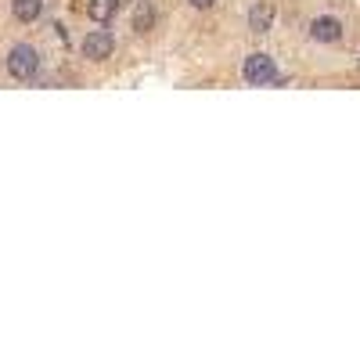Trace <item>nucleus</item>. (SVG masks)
Segmentation results:
<instances>
[{
	"mask_svg": "<svg viewBox=\"0 0 360 360\" xmlns=\"http://www.w3.org/2000/svg\"><path fill=\"white\" fill-rule=\"evenodd\" d=\"M8 72H11V79H18V83L37 79V72H40V51H37L33 44H15V47L8 51Z\"/></svg>",
	"mask_w": 360,
	"mask_h": 360,
	"instance_id": "1",
	"label": "nucleus"
},
{
	"mask_svg": "<svg viewBox=\"0 0 360 360\" xmlns=\"http://www.w3.org/2000/svg\"><path fill=\"white\" fill-rule=\"evenodd\" d=\"M155 18H159L155 4H152V0H141V4L134 8V18H130V25L137 29V33H152V25H155Z\"/></svg>",
	"mask_w": 360,
	"mask_h": 360,
	"instance_id": "6",
	"label": "nucleus"
},
{
	"mask_svg": "<svg viewBox=\"0 0 360 360\" xmlns=\"http://www.w3.org/2000/svg\"><path fill=\"white\" fill-rule=\"evenodd\" d=\"M188 4H191V8H198V11H209V8L217 4V0H188Z\"/></svg>",
	"mask_w": 360,
	"mask_h": 360,
	"instance_id": "9",
	"label": "nucleus"
},
{
	"mask_svg": "<svg viewBox=\"0 0 360 360\" xmlns=\"http://www.w3.org/2000/svg\"><path fill=\"white\" fill-rule=\"evenodd\" d=\"M79 47H83V58H90V62H105V58H112V51H115V37L108 33V29H90Z\"/></svg>",
	"mask_w": 360,
	"mask_h": 360,
	"instance_id": "3",
	"label": "nucleus"
},
{
	"mask_svg": "<svg viewBox=\"0 0 360 360\" xmlns=\"http://www.w3.org/2000/svg\"><path fill=\"white\" fill-rule=\"evenodd\" d=\"M270 25H274V4H266V0H259V4H252L249 11V29L256 37L270 33Z\"/></svg>",
	"mask_w": 360,
	"mask_h": 360,
	"instance_id": "5",
	"label": "nucleus"
},
{
	"mask_svg": "<svg viewBox=\"0 0 360 360\" xmlns=\"http://www.w3.org/2000/svg\"><path fill=\"white\" fill-rule=\"evenodd\" d=\"M11 15L18 22H37L44 15V0H11Z\"/></svg>",
	"mask_w": 360,
	"mask_h": 360,
	"instance_id": "8",
	"label": "nucleus"
},
{
	"mask_svg": "<svg viewBox=\"0 0 360 360\" xmlns=\"http://www.w3.org/2000/svg\"><path fill=\"white\" fill-rule=\"evenodd\" d=\"M115 11H119V0H90L86 4V15L94 18L98 25H108L115 18Z\"/></svg>",
	"mask_w": 360,
	"mask_h": 360,
	"instance_id": "7",
	"label": "nucleus"
},
{
	"mask_svg": "<svg viewBox=\"0 0 360 360\" xmlns=\"http://www.w3.org/2000/svg\"><path fill=\"white\" fill-rule=\"evenodd\" d=\"M310 40H317V44H339L342 40V22L332 18V15H317L310 22Z\"/></svg>",
	"mask_w": 360,
	"mask_h": 360,
	"instance_id": "4",
	"label": "nucleus"
},
{
	"mask_svg": "<svg viewBox=\"0 0 360 360\" xmlns=\"http://www.w3.org/2000/svg\"><path fill=\"white\" fill-rule=\"evenodd\" d=\"M242 76L252 83V86H266V83H274V58L270 54H263V51H256V54H249L245 58V65H242Z\"/></svg>",
	"mask_w": 360,
	"mask_h": 360,
	"instance_id": "2",
	"label": "nucleus"
}]
</instances>
